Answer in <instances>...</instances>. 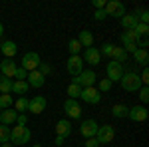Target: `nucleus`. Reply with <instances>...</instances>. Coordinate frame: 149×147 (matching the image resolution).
Wrapping results in <instances>:
<instances>
[{"mask_svg":"<svg viewBox=\"0 0 149 147\" xmlns=\"http://www.w3.org/2000/svg\"><path fill=\"white\" fill-rule=\"evenodd\" d=\"M32 137V131L26 125H14L10 129V141L14 145H26Z\"/></svg>","mask_w":149,"mask_h":147,"instance_id":"1","label":"nucleus"},{"mask_svg":"<svg viewBox=\"0 0 149 147\" xmlns=\"http://www.w3.org/2000/svg\"><path fill=\"white\" fill-rule=\"evenodd\" d=\"M119 84H121V88H123L125 91H139V88H141L139 76L135 74V72H123Z\"/></svg>","mask_w":149,"mask_h":147,"instance_id":"2","label":"nucleus"},{"mask_svg":"<svg viewBox=\"0 0 149 147\" xmlns=\"http://www.w3.org/2000/svg\"><path fill=\"white\" fill-rule=\"evenodd\" d=\"M95 139L100 141V145H105V143H111L115 139V127L113 125H100L97 127V133H95Z\"/></svg>","mask_w":149,"mask_h":147,"instance_id":"3","label":"nucleus"},{"mask_svg":"<svg viewBox=\"0 0 149 147\" xmlns=\"http://www.w3.org/2000/svg\"><path fill=\"white\" fill-rule=\"evenodd\" d=\"M40 64H42V62H40V56H38L36 52H26V54L22 56L20 68L26 70V72H34V70H38Z\"/></svg>","mask_w":149,"mask_h":147,"instance_id":"4","label":"nucleus"},{"mask_svg":"<svg viewBox=\"0 0 149 147\" xmlns=\"http://www.w3.org/2000/svg\"><path fill=\"white\" fill-rule=\"evenodd\" d=\"M95 82H97L95 72H93V70H84L80 76H76V78H74L72 84H78V86H81V88H92Z\"/></svg>","mask_w":149,"mask_h":147,"instance_id":"5","label":"nucleus"},{"mask_svg":"<svg viewBox=\"0 0 149 147\" xmlns=\"http://www.w3.org/2000/svg\"><path fill=\"white\" fill-rule=\"evenodd\" d=\"M66 70H68V74L72 78L80 76L84 72V60H81V56H70L68 62H66Z\"/></svg>","mask_w":149,"mask_h":147,"instance_id":"6","label":"nucleus"},{"mask_svg":"<svg viewBox=\"0 0 149 147\" xmlns=\"http://www.w3.org/2000/svg\"><path fill=\"white\" fill-rule=\"evenodd\" d=\"M105 14L107 16H115V18H123L127 12H125V6L119 2V0H109V2H105Z\"/></svg>","mask_w":149,"mask_h":147,"instance_id":"7","label":"nucleus"},{"mask_svg":"<svg viewBox=\"0 0 149 147\" xmlns=\"http://www.w3.org/2000/svg\"><path fill=\"white\" fill-rule=\"evenodd\" d=\"M105 72H107V79L113 84V82H119L121 79V76H123V72H125V68L121 66V64H117V62H109L107 66H105Z\"/></svg>","mask_w":149,"mask_h":147,"instance_id":"8","label":"nucleus"},{"mask_svg":"<svg viewBox=\"0 0 149 147\" xmlns=\"http://www.w3.org/2000/svg\"><path fill=\"white\" fill-rule=\"evenodd\" d=\"M80 98H81L86 103H90V105H97V103L102 102V93L95 90L93 86H92V88H81Z\"/></svg>","mask_w":149,"mask_h":147,"instance_id":"9","label":"nucleus"},{"mask_svg":"<svg viewBox=\"0 0 149 147\" xmlns=\"http://www.w3.org/2000/svg\"><path fill=\"white\" fill-rule=\"evenodd\" d=\"M64 111H66V115H68V119H80L81 117V107L80 103H78V100H66L64 102Z\"/></svg>","mask_w":149,"mask_h":147,"instance_id":"10","label":"nucleus"},{"mask_svg":"<svg viewBox=\"0 0 149 147\" xmlns=\"http://www.w3.org/2000/svg\"><path fill=\"white\" fill-rule=\"evenodd\" d=\"M147 115H149V111H147L145 105H133V107H129V111H127V117H129L131 121H137V123L145 121Z\"/></svg>","mask_w":149,"mask_h":147,"instance_id":"11","label":"nucleus"},{"mask_svg":"<svg viewBox=\"0 0 149 147\" xmlns=\"http://www.w3.org/2000/svg\"><path fill=\"white\" fill-rule=\"evenodd\" d=\"M46 98L44 95H34L32 100H28V111H32L34 115H40V113L46 109Z\"/></svg>","mask_w":149,"mask_h":147,"instance_id":"12","label":"nucleus"},{"mask_svg":"<svg viewBox=\"0 0 149 147\" xmlns=\"http://www.w3.org/2000/svg\"><path fill=\"white\" fill-rule=\"evenodd\" d=\"M81 60H84V64H90V66H100V62H102V56H100V50L97 48H86L84 50V56H81Z\"/></svg>","mask_w":149,"mask_h":147,"instance_id":"13","label":"nucleus"},{"mask_svg":"<svg viewBox=\"0 0 149 147\" xmlns=\"http://www.w3.org/2000/svg\"><path fill=\"white\" fill-rule=\"evenodd\" d=\"M97 121L95 119H86V121H81V125H80V133L86 139H90V137H95V133H97Z\"/></svg>","mask_w":149,"mask_h":147,"instance_id":"14","label":"nucleus"},{"mask_svg":"<svg viewBox=\"0 0 149 147\" xmlns=\"http://www.w3.org/2000/svg\"><path fill=\"white\" fill-rule=\"evenodd\" d=\"M16 119H18V111L16 109H2L0 111V125H6V127H10V125H16Z\"/></svg>","mask_w":149,"mask_h":147,"instance_id":"15","label":"nucleus"},{"mask_svg":"<svg viewBox=\"0 0 149 147\" xmlns=\"http://www.w3.org/2000/svg\"><path fill=\"white\" fill-rule=\"evenodd\" d=\"M72 131H74V125H72V121L70 119H60L56 123V135L58 137H66L72 135Z\"/></svg>","mask_w":149,"mask_h":147,"instance_id":"16","label":"nucleus"},{"mask_svg":"<svg viewBox=\"0 0 149 147\" xmlns=\"http://www.w3.org/2000/svg\"><path fill=\"white\" fill-rule=\"evenodd\" d=\"M16 68H18V66H16V62H14V60H8V58H6V60H2V64H0V72H2V76H4V78H14V74H16Z\"/></svg>","mask_w":149,"mask_h":147,"instance_id":"17","label":"nucleus"},{"mask_svg":"<svg viewBox=\"0 0 149 147\" xmlns=\"http://www.w3.org/2000/svg\"><path fill=\"white\" fill-rule=\"evenodd\" d=\"M26 82H28V86H30V88H42V86H44V82H46V78H44L38 70H34V72H28Z\"/></svg>","mask_w":149,"mask_h":147,"instance_id":"18","label":"nucleus"},{"mask_svg":"<svg viewBox=\"0 0 149 147\" xmlns=\"http://www.w3.org/2000/svg\"><path fill=\"white\" fill-rule=\"evenodd\" d=\"M0 52L8 58V60H12V58L16 56V52H18V46H16V42H12V40H6V42H2V46H0Z\"/></svg>","mask_w":149,"mask_h":147,"instance_id":"19","label":"nucleus"},{"mask_svg":"<svg viewBox=\"0 0 149 147\" xmlns=\"http://www.w3.org/2000/svg\"><path fill=\"white\" fill-rule=\"evenodd\" d=\"M133 60H135V64H139V66H147L149 64V52L145 50V48H137L135 52H133Z\"/></svg>","mask_w":149,"mask_h":147,"instance_id":"20","label":"nucleus"},{"mask_svg":"<svg viewBox=\"0 0 149 147\" xmlns=\"http://www.w3.org/2000/svg\"><path fill=\"white\" fill-rule=\"evenodd\" d=\"M28 90H30V86H28L26 79H14V82H12V93H16V95H26Z\"/></svg>","mask_w":149,"mask_h":147,"instance_id":"21","label":"nucleus"},{"mask_svg":"<svg viewBox=\"0 0 149 147\" xmlns=\"http://www.w3.org/2000/svg\"><path fill=\"white\" fill-rule=\"evenodd\" d=\"M78 42L81 44V48L86 50V48H92L93 46V34L90 30H81L80 36H78Z\"/></svg>","mask_w":149,"mask_h":147,"instance_id":"22","label":"nucleus"},{"mask_svg":"<svg viewBox=\"0 0 149 147\" xmlns=\"http://www.w3.org/2000/svg\"><path fill=\"white\" fill-rule=\"evenodd\" d=\"M137 24H139V20H137V14H135V12H133V14H125V16L121 18V26H123L125 30H133Z\"/></svg>","mask_w":149,"mask_h":147,"instance_id":"23","label":"nucleus"},{"mask_svg":"<svg viewBox=\"0 0 149 147\" xmlns=\"http://www.w3.org/2000/svg\"><path fill=\"white\" fill-rule=\"evenodd\" d=\"M111 60L123 66V64L127 62V54H125V50H123L121 46H115V48H113V54H111Z\"/></svg>","mask_w":149,"mask_h":147,"instance_id":"24","label":"nucleus"},{"mask_svg":"<svg viewBox=\"0 0 149 147\" xmlns=\"http://www.w3.org/2000/svg\"><path fill=\"white\" fill-rule=\"evenodd\" d=\"M127 111H129V107L127 105H123V103H115L113 107H111V115L113 117H127Z\"/></svg>","mask_w":149,"mask_h":147,"instance_id":"25","label":"nucleus"},{"mask_svg":"<svg viewBox=\"0 0 149 147\" xmlns=\"http://www.w3.org/2000/svg\"><path fill=\"white\" fill-rule=\"evenodd\" d=\"M68 50H70V56H80V52L84 48H81V44L78 42V38H72L68 42Z\"/></svg>","mask_w":149,"mask_h":147,"instance_id":"26","label":"nucleus"},{"mask_svg":"<svg viewBox=\"0 0 149 147\" xmlns=\"http://www.w3.org/2000/svg\"><path fill=\"white\" fill-rule=\"evenodd\" d=\"M139 36L135 34V30H125L123 34H121V46L123 44H129V42H137Z\"/></svg>","mask_w":149,"mask_h":147,"instance_id":"27","label":"nucleus"},{"mask_svg":"<svg viewBox=\"0 0 149 147\" xmlns=\"http://www.w3.org/2000/svg\"><path fill=\"white\" fill-rule=\"evenodd\" d=\"M14 109L18 113H26V109H28V100H26V95H20V98L14 102Z\"/></svg>","mask_w":149,"mask_h":147,"instance_id":"28","label":"nucleus"},{"mask_svg":"<svg viewBox=\"0 0 149 147\" xmlns=\"http://www.w3.org/2000/svg\"><path fill=\"white\" fill-rule=\"evenodd\" d=\"M12 105H14V100L10 93H0V109H10Z\"/></svg>","mask_w":149,"mask_h":147,"instance_id":"29","label":"nucleus"},{"mask_svg":"<svg viewBox=\"0 0 149 147\" xmlns=\"http://www.w3.org/2000/svg\"><path fill=\"white\" fill-rule=\"evenodd\" d=\"M12 91V79L0 76V93H10Z\"/></svg>","mask_w":149,"mask_h":147,"instance_id":"30","label":"nucleus"},{"mask_svg":"<svg viewBox=\"0 0 149 147\" xmlns=\"http://www.w3.org/2000/svg\"><path fill=\"white\" fill-rule=\"evenodd\" d=\"M81 93V86H78V84H70L68 86V95L70 100H78Z\"/></svg>","mask_w":149,"mask_h":147,"instance_id":"31","label":"nucleus"},{"mask_svg":"<svg viewBox=\"0 0 149 147\" xmlns=\"http://www.w3.org/2000/svg\"><path fill=\"white\" fill-rule=\"evenodd\" d=\"M2 143H10V127L0 125V145Z\"/></svg>","mask_w":149,"mask_h":147,"instance_id":"32","label":"nucleus"},{"mask_svg":"<svg viewBox=\"0 0 149 147\" xmlns=\"http://www.w3.org/2000/svg\"><path fill=\"white\" fill-rule=\"evenodd\" d=\"M113 48H115V44H102V48H97L100 50V56H107V58H111V54H113Z\"/></svg>","mask_w":149,"mask_h":147,"instance_id":"33","label":"nucleus"},{"mask_svg":"<svg viewBox=\"0 0 149 147\" xmlns=\"http://www.w3.org/2000/svg\"><path fill=\"white\" fill-rule=\"evenodd\" d=\"M111 86H113V84L105 78V79H100V84H97V88H95V90L100 91V93H103V91H109V90H111Z\"/></svg>","mask_w":149,"mask_h":147,"instance_id":"34","label":"nucleus"},{"mask_svg":"<svg viewBox=\"0 0 149 147\" xmlns=\"http://www.w3.org/2000/svg\"><path fill=\"white\" fill-rule=\"evenodd\" d=\"M139 100H141L143 103L149 102V88L147 86H141V88H139Z\"/></svg>","mask_w":149,"mask_h":147,"instance_id":"35","label":"nucleus"},{"mask_svg":"<svg viewBox=\"0 0 149 147\" xmlns=\"http://www.w3.org/2000/svg\"><path fill=\"white\" fill-rule=\"evenodd\" d=\"M139 82H141V86H149V70H147V66L143 68V72H141Z\"/></svg>","mask_w":149,"mask_h":147,"instance_id":"36","label":"nucleus"},{"mask_svg":"<svg viewBox=\"0 0 149 147\" xmlns=\"http://www.w3.org/2000/svg\"><path fill=\"white\" fill-rule=\"evenodd\" d=\"M38 72L46 78L48 74H52V66H50V64H40V66H38Z\"/></svg>","mask_w":149,"mask_h":147,"instance_id":"37","label":"nucleus"},{"mask_svg":"<svg viewBox=\"0 0 149 147\" xmlns=\"http://www.w3.org/2000/svg\"><path fill=\"white\" fill-rule=\"evenodd\" d=\"M26 76H28V72L18 66V68H16V74H14V79H26Z\"/></svg>","mask_w":149,"mask_h":147,"instance_id":"38","label":"nucleus"},{"mask_svg":"<svg viewBox=\"0 0 149 147\" xmlns=\"http://www.w3.org/2000/svg\"><path fill=\"white\" fill-rule=\"evenodd\" d=\"M84 147H102V145H100V141H97L95 137H90V139H86Z\"/></svg>","mask_w":149,"mask_h":147,"instance_id":"39","label":"nucleus"},{"mask_svg":"<svg viewBox=\"0 0 149 147\" xmlns=\"http://www.w3.org/2000/svg\"><path fill=\"white\" fill-rule=\"evenodd\" d=\"M16 125H28V115H26V113H18Z\"/></svg>","mask_w":149,"mask_h":147,"instance_id":"40","label":"nucleus"},{"mask_svg":"<svg viewBox=\"0 0 149 147\" xmlns=\"http://www.w3.org/2000/svg\"><path fill=\"white\" fill-rule=\"evenodd\" d=\"M93 18H95V20H105V18H107V14H105V10H95L93 12Z\"/></svg>","mask_w":149,"mask_h":147,"instance_id":"41","label":"nucleus"},{"mask_svg":"<svg viewBox=\"0 0 149 147\" xmlns=\"http://www.w3.org/2000/svg\"><path fill=\"white\" fill-rule=\"evenodd\" d=\"M93 8H95V10L105 8V0H93Z\"/></svg>","mask_w":149,"mask_h":147,"instance_id":"42","label":"nucleus"},{"mask_svg":"<svg viewBox=\"0 0 149 147\" xmlns=\"http://www.w3.org/2000/svg\"><path fill=\"white\" fill-rule=\"evenodd\" d=\"M54 143H56V147L64 145V137H58V135H56V141H54Z\"/></svg>","mask_w":149,"mask_h":147,"instance_id":"43","label":"nucleus"},{"mask_svg":"<svg viewBox=\"0 0 149 147\" xmlns=\"http://www.w3.org/2000/svg\"><path fill=\"white\" fill-rule=\"evenodd\" d=\"M2 34H4V26H2V22H0V38H2Z\"/></svg>","mask_w":149,"mask_h":147,"instance_id":"44","label":"nucleus"},{"mask_svg":"<svg viewBox=\"0 0 149 147\" xmlns=\"http://www.w3.org/2000/svg\"><path fill=\"white\" fill-rule=\"evenodd\" d=\"M0 147H12V145H10V143H2Z\"/></svg>","mask_w":149,"mask_h":147,"instance_id":"45","label":"nucleus"},{"mask_svg":"<svg viewBox=\"0 0 149 147\" xmlns=\"http://www.w3.org/2000/svg\"><path fill=\"white\" fill-rule=\"evenodd\" d=\"M34 147H40V145H38V143H36V145H34Z\"/></svg>","mask_w":149,"mask_h":147,"instance_id":"46","label":"nucleus"},{"mask_svg":"<svg viewBox=\"0 0 149 147\" xmlns=\"http://www.w3.org/2000/svg\"><path fill=\"white\" fill-rule=\"evenodd\" d=\"M0 111H2V109H0Z\"/></svg>","mask_w":149,"mask_h":147,"instance_id":"47","label":"nucleus"}]
</instances>
